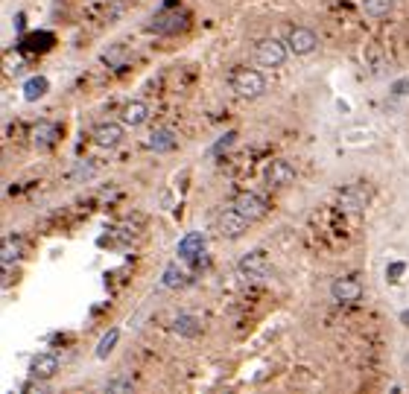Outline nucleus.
Returning <instances> with one entry per match:
<instances>
[{
    "mask_svg": "<svg viewBox=\"0 0 409 394\" xmlns=\"http://www.w3.org/2000/svg\"><path fill=\"white\" fill-rule=\"evenodd\" d=\"M56 371H59V356L38 354L36 359H32V365H29V377L32 380H53V377H56Z\"/></svg>",
    "mask_w": 409,
    "mask_h": 394,
    "instance_id": "1a4fd4ad",
    "label": "nucleus"
},
{
    "mask_svg": "<svg viewBox=\"0 0 409 394\" xmlns=\"http://www.w3.org/2000/svg\"><path fill=\"white\" fill-rule=\"evenodd\" d=\"M117 339H120V330H108L103 339H99V345H97V359H106L108 354H112L114 345H117Z\"/></svg>",
    "mask_w": 409,
    "mask_h": 394,
    "instance_id": "4be33fe9",
    "label": "nucleus"
},
{
    "mask_svg": "<svg viewBox=\"0 0 409 394\" xmlns=\"http://www.w3.org/2000/svg\"><path fill=\"white\" fill-rule=\"evenodd\" d=\"M240 278L243 280H263L269 275V257H267V251H260V248H254L249 251L246 257L240 260Z\"/></svg>",
    "mask_w": 409,
    "mask_h": 394,
    "instance_id": "20e7f679",
    "label": "nucleus"
},
{
    "mask_svg": "<svg viewBox=\"0 0 409 394\" xmlns=\"http://www.w3.org/2000/svg\"><path fill=\"white\" fill-rule=\"evenodd\" d=\"M147 117H149V108H147V103H140V100L123 105V114H120L123 126H132V129H135V126H143V123H147Z\"/></svg>",
    "mask_w": 409,
    "mask_h": 394,
    "instance_id": "f8f14e48",
    "label": "nucleus"
},
{
    "mask_svg": "<svg viewBox=\"0 0 409 394\" xmlns=\"http://www.w3.org/2000/svg\"><path fill=\"white\" fill-rule=\"evenodd\" d=\"M173 330L179 336H199V330H202V319H199V315L184 313V315H179V319L173 321Z\"/></svg>",
    "mask_w": 409,
    "mask_h": 394,
    "instance_id": "f3484780",
    "label": "nucleus"
},
{
    "mask_svg": "<svg viewBox=\"0 0 409 394\" xmlns=\"http://www.w3.org/2000/svg\"><path fill=\"white\" fill-rule=\"evenodd\" d=\"M184 27H187V18L182 12H161L152 18V24H149V29L158 32V36H175V32H182Z\"/></svg>",
    "mask_w": 409,
    "mask_h": 394,
    "instance_id": "6e6552de",
    "label": "nucleus"
},
{
    "mask_svg": "<svg viewBox=\"0 0 409 394\" xmlns=\"http://www.w3.org/2000/svg\"><path fill=\"white\" fill-rule=\"evenodd\" d=\"M187 278V272L179 266V263H170L167 269H164V278H161V287L164 289H179Z\"/></svg>",
    "mask_w": 409,
    "mask_h": 394,
    "instance_id": "6ab92c4d",
    "label": "nucleus"
},
{
    "mask_svg": "<svg viewBox=\"0 0 409 394\" xmlns=\"http://www.w3.org/2000/svg\"><path fill=\"white\" fill-rule=\"evenodd\" d=\"M286 41H278V38H263L258 41V47H254V62L260 64V68H281L286 62Z\"/></svg>",
    "mask_w": 409,
    "mask_h": 394,
    "instance_id": "f03ea898",
    "label": "nucleus"
},
{
    "mask_svg": "<svg viewBox=\"0 0 409 394\" xmlns=\"http://www.w3.org/2000/svg\"><path fill=\"white\" fill-rule=\"evenodd\" d=\"M231 91L243 100H254L267 91V79H263L260 70H251V68H240L231 73Z\"/></svg>",
    "mask_w": 409,
    "mask_h": 394,
    "instance_id": "f257e3e1",
    "label": "nucleus"
},
{
    "mask_svg": "<svg viewBox=\"0 0 409 394\" xmlns=\"http://www.w3.org/2000/svg\"><path fill=\"white\" fill-rule=\"evenodd\" d=\"M286 47H290L293 56H310V53H316V47H319V38H316L313 29L293 27L290 36H286Z\"/></svg>",
    "mask_w": 409,
    "mask_h": 394,
    "instance_id": "39448f33",
    "label": "nucleus"
},
{
    "mask_svg": "<svg viewBox=\"0 0 409 394\" xmlns=\"http://www.w3.org/2000/svg\"><path fill=\"white\" fill-rule=\"evenodd\" d=\"M366 202H369V193L362 187H348L342 193V205H345L348 211H360V207H366Z\"/></svg>",
    "mask_w": 409,
    "mask_h": 394,
    "instance_id": "aec40b11",
    "label": "nucleus"
},
{
    "mask_svg": "<svg viewBox=\"0 0 409 394\" xmlns=\"http://www.w3.org/2000/svg\"><path fill=\"white\" fill-rule=\"evenodd\" d=\"M108 391H132V380L129 377H117L108 382Z\"/></svg>",
    "mask_w": 409,
    "mask_h": 394,
    "instance_id": "5701e85b",
    "label": "nucleus"
},
{
    "mask_svg": "<svg viewBox=\"0 0 409 394\" xmlns=\"http://www.w3.org/2000/svg\"><path fill=\"white\" fill-rule=\"evenodd\" d=\"M267 181L272 184V187H286V184L295 181V167H293L290 161H284V158L272 161V167L267 172Z\"/></svg>",
    "mask_w": 409,
    "mask_h": 394,
    "instance_id": "9d476101",
    "label": "nucleus"
},
{
    "mask_svg": "<svg viewBox=\"0 0 409 394\" xmlns=\"http://www.w3.org/2000/svg\"><path fill=\"white\" fill-rule=\"evenodd\" d=\"M231 207H237V211H240L243 216H249L251 222L263 219V216H267V211H269V205L263 202L258 193H249V190H246V193H237V196H234V205H231Z\"/></svg>",
    "mask_w": 409,
    "mask_h": 394,
    "instance_id": "423d86ee",
    "label": "nucleus"
},
{
    "mask_svg": "<svg viewBox=\"0 0 409 394\" xmlns=\"http://www.w3.org/2000/svg\"><path fill=\"white\" fill-rule=\"evenodd\" d=\"M47 88H50V82L44 79V76H29V79L24 82V100H27V103L41 100V96L47 94Z\"/></svg>",
    "mask_w": 409,
    "mask_h": 394,
    "instance_id": "a211bd4d",
    "label": "nucleus"
},
{
    "mask_svg": "<svg viewBox=\"0 0 409 394\" xmlns=\"http://www.w3.org/2000/svg\"><path fill=\"white\" fill-rule=\"evenodd\" d=\"M249 225H251V219L249 216H243L237 207H228V211H223L216 216V231L219 237H225V239H237L249 231Z\"/></svg>",
    "mask_w": 409,
    "mask_h": 394,
    "instance_id": "7ed1b4c3",
    "label": "nucleus"
},
{
    "mask_svg": "<svg viewBox=\"0 0 409 394\" xmlns=\"http://www.w3.org/2000/svg\"><path fill=\"white\" fill-rule=\"evenodd\" d=\"M392 6H395V0H362V9L371 18H386L392 12Z\"/></svg>",
    "mask_w": 409,
    "mask_h": 394,
    "instance_id": "412c9836",
    "label": "nucleus"
},
{
    "mask_svg": "<svg viewBox=\"0 0 409 394\" xmlns=\"http://www.w3.org/2000/svg\"><path fill=\"white\" fill-rule=\"evenodd\" d=\"M330 295H334V301H339V304H354V301L362 298V283L354 275L336 278L334 287H330Z\"/></svg>",
    "mask_w": 409,
    "mask_h": 394,
    "instance_id": "0eeeda50",
    "label": "nucleus"
},
{
    "mask_svg": "<svg viewBox=\"0 0 409 394\" xmlns=\"http://www.w3.org/2000/svg\"><path fill=\"white\" fill-rule=\"evenodd\" d=\"M202 248H205V237L199 231H193L179 243V257L182 260H196L199 254H202Z\"/></svg>",
    "mask_w": 409,
    "mask_h": 394,
    "instance_id": "ddd939ff",
    "label": "nucleus"
},
{
    "mask_svg": "<svg viewBox=\"0 0 409 394\" xmlns=\"http://www.w3.org/2000/svg\"><path fill=\"white\" fill-rule=\"evenodd\" d=\"M147 146L156 149V152H170V149H175V135H173L170 129H156V131L149 135Z\"/></svg>",
    "mask_w": 409,
    "mask_h": 394,
    "instance_id": "dca6fc26",
    "label": "nucleus"
},
{
    "mask_svg": "<svg viewBox=\"0 0 409 394\" xmlns=\"http://www.w3.org/2000/svg\"><path fill=\"white\" fill-rule=\"evenodd\" d=\"M56 137H59V126H56V123H47V120L32 129V140H36L38 149L53 146V144H56Z\"/></svg>",
    "mask_w": 409,
    "mask_h": 394,
    "instance_id": "4468645a",
    "label": "nucleus"
},
{
    "mask_svg": "<svg viewBox=\"0 0 409 394\" xmlns=\"http://www.w3.org/2000/svg\"><path fill=\"white\" fill-rule=\"evenodd\" d=\"M401 272H404V263H395V266H392L389 272H386V275H392V280H401V278H397Z\"/></svg>",
    "mask_w": 409,
    "mask_h": 394,
    "instance_id": "b1692460",
    "label": "nucleus"
},
{
    "mask_svg": "<svg viewBox=\"0 0 409 394\" xmlns=\"http://www.w3.org/2000/svg\"><path fill=\"white\" fill-rule=\"evenodd\" d=\"M21 257V243L12 237V234H6L3 237V248H0V263H3V272L9 275V269H12V263Z\"/></svg>",
    "mask_w": 409,
    "mask_h": 394,
    "instance_id": "2eb2a0df",
    "label": "nucleus"
},
{
    "mask_svg": "<svg viewBox=\"0 0 409 394\" xmlns=\"http://www.w3.org/2000/svg\"><path fill=\"white\" fill-rule=\"evenodd\" d=\"M123 140V126L120 123H99L94 129V144L103 146V149H112Z\"/></svg>",
    "mask_w": 409,
    "mask_h": 394,
    "instance_id": "9b49d317",
    "label": "nucleus"
}]
</instances>
